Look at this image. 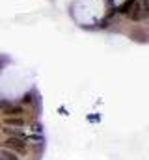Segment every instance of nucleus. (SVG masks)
<instances>
[{
    "mask_svg": "<svg viewBox=\"0 0 149 160\" xmlns=\"http://www.w3.org/2000/svg\"><path fill=\"white\" fill-rule=\"evenodd\" d=\"M43 128H41V125L39 123H34V132H41Z\"/></svg>",
    "mask_w": 149,
    "mask_h": 160,
    "instance_id": "nucleus-8",
    "label": "nucleus"
},
{
    "mask_svg": "<svg viewBox=\"0 0 149 160\" xmlns=\"http://www.w3.org/2000/svg\"><path fill=\"white\" fill-rule=\"evenodd\" d=\"M9 104H11V101H8V99H0V114H2Z\"/></svg>",
    "mask_w": 149,
    "mask_h": 160,
    "instance_id": "nucleus-7",
    "label": "nucleus"
},
{
    "mask_svg": "<svg viewBox=\"0 0 149 160\" xmlns=\"http://www.w3.org/2000/svg\"><path fill=\"white\" fill-rule=\"evenodd\" d=\"M26 114H28L26 106H23V104H15V102H11V104L2 112V116H26Z\"/></svg>",
    "mask_w": 149,
    "mask_h": 160,
    "instance_id": "nucleus-4",
    "label": "nucleus"
},
{
    "mask_svg": "<svg viewBox=\"0 0 149 160\" xmlns=\"http://www.w3.org/2000/svg\"><path fill=\"white\" fill-rule=\"evenodd\" d=\"M6 136H26L24 132H23V128H15V127H4V128H0Z\"/></svg>",
    "mask_w": 149,
    "mask_h": 160,
    "instance_id": "nucleus-6",
    "label": "nucleus"
},
{
    "mask_svg": "<svg viewBox=\"0 0 149 160\" xmlns=\"http://www.w3.org/2000/svg\"><path fill=\"white\" fill-rule=\"evenodd\" d=\"M119 11L127 15L132 22L149 21V0H125Z\"/></svg>",
    "mask_w": 149,
    "mask_h": 160,
    "instance_id": "nucleus-1",
    "label": "nucleus"
},
{
    "mask_svg": "<svg viewBox=\"0 0 149 160\" xmlns=\"http://www.w3.org/2000/svg\"><path fill=\"white\" fill-rule=\"evenodd\" d=\"M0 147H6L19 157L28 155V136H6V140L0 143Z\"/></svg>",
    "mask_w": 149,
    "mask_h": 160,
    "instance_id": "nucleus-2",
    "label": "nucleus"
},
{
    "mask_svg": "<svg viewBox=\"0 0 149 160\" xmlns=\"http://www.w3.org/2000/svg\"><path fill=\"white\" fill-rule=\"evenodd\" d=\"M0 157L4 160H21V157H19L17 153L9 151V149H6V147H0Z\"/></svg>",
    "mask_w": 149,
    "mask_h": 160,
    "instance_id": "nucleus-5",
    "label": "nucleus"
},
{
    "mask_svg": "<svg viewBox=\"0 0 149 160\" xmlns=\"http://www.w3.org/2000/svg\"><path fill=\"white\" fill-rule=\"evenodd\" d=\"M0 160H4V158H2V157H0Z\"/></svg>",
    "mask_w": 149,
    "mask_h": 160,
    "instance_id": "nucleus-9",
    "label": "nucleus"
},
{
    "mask_svg": "<svg viewBox=\"0 0 149 160\" xmlns=\"http://www.w3.org/2000/svg\"><path fill=\"white\" fill-rule=\"evenodd\" d=\"M30 121L26 116H4V125L6 127H15V128H24Z\"/></svg>",
    "mask_w": 149,
    "mask_h": 160,
    "instance_id": "nucleus-3",
    "label": "nucleus"
}]
</instances>
